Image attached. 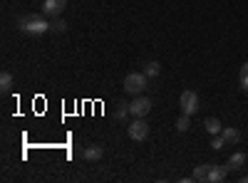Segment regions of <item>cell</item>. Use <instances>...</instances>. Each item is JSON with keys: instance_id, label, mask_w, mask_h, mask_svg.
<instances>
[{"instance_id": "obj_1", "label": "cell", "mask_w": 248, "mask_h": 183, "mask_svg": "<svg viewBox=\"0 0 248 183\" xmlns=\"http://www.w3.org/2000/svg\"><path fill=\"white\" fill-rule=\"evenodd\" d=\"M17 30L25 32V35H32V37H40V35H45L47 30H52V23H47L45 13H40V15H23L17 20Z\"/></svg>"}, {"instance_id": "obj_2", "label": "cell", "mask_w": 248, "mask_h": 183, "mask_svg": "<svg viewBox=\"0 0 248 183\" xmlns=\"http://www.w3.org/2000/svg\"><path fill=\"white\" fill-rule=\"evenodd\" d=\"M147 82H149V77L144 74V72H129L127 77H124V92L127 94H144V89H147Z\"/></svg>"}, {"instance_id": "obj_3", "label": "cell", "mask_w": 248, "mask_h": 183, "mask_svg": "<svg viewBox=\"0 0 248 183\" xmlns=\"http://www.w3.org/2000/svg\"><path fill=\"white\" fill-rule=\"evenodd\" d=\"M152 107H154V101L149 99V97H144V94H137L132 101H129V114L132 116H139V119H144L149 112H152Z\"/></svg>"}, {"instance_id": "obj_4", "label": "cell", "mask_w": 248, "mask_h": 183, "mask_svg": "<svg viewBox=\"0 0 248 183\" xmlns=\"http://www.w3.org/2000/svg\"><path fill=\"white\" fill-rule=\"evenodd\" d=\"M179 107H181V114L194 116V114L199 112V94L191 92V89L181 92V97H179Z\"/></svg>"}, {"instance_id": "obj_5", "label": "cell", "mask_w": 248, "mask_h": 183, "mask_svg": "<svg viewBox=\"0 0 248 183\" xmlns=\"http://www.w3.org/2000/svg\"><path fill=\"white\" fill-rule=\"evenodd\" d=\"M127 134H129V139H132V141H147V136H149V124H147L144 119L134 116V121L129 124Z\"/></svg>"}, {"instance_id": "obj_6", "label": "cell", "mask_w": 248, "mask_h": 183, "mask_svg": "<svg viewBox=\"0 0 248 183\" xmlns=\"http://www.w3.org/2000/svg\"><path fill=\"white\" fill-rule=\"evenodd\" d=\"M65 8H67V0H45L43 13H45L47 17H60Z\"/></svg>"}, {"instance_id": "obj_7", "label": "cell", "mask_w": 248, "mask_h": 183, "mask_svg": "<svg viewBox=\"0 0 248 183\" xmlns=\"http://www.w3.org/2000/svg\"><path fill=\"white\" fill-rule=\"evenodd\" d=\"M243 166H246V154H243V151L231 154L229 161H226V169H229V171H241Z\"/></svg>"}, {"instance_id": "obj_8", "label": "cell", "mask_w": 248, "mask_h": 183, "mask_svg": "<svg viewBox=\"0 0 248 183\" xmlns=\"http://www.w3.org/2000/svg\"><path fill=\"white\" fill-rule=\"evenodd\" d=\"M226 176H229V169H226V166L214 164L209 169V183H221V181H226Z\"/></svg>"}, {"instance_id": "obj_9", "label": "cell", "mask_w": 248, "mask_h": 183, "mask_svg": "<svg viewBox=\"0 0 248 183\" xmlns=\"http://www.w3.org/2000/svg\"><path fill=\"white\" fill-rule=\"evenodd\" d=\"M223 139H226V146H229V144H238V141H241V131L238 129H233V127H223Z\"/></svg>"}, {"instance_id": "obj_10", "label": "cell", "mask_w": 248, "mask_h": 183, "mask_svg": "<svg viewBox=\"0 0 248 183\" xmlns=\"http://www.w3.org/2000/svg\"><path fill=\"white\" fill-rule=\"evenodd\" d=\"M203 129L214 136V134H221V131H223V124H221V121H218L216 116H209V119L203 121Z\"/></svg>"}, {"instance_id": "obj_11", "label": "cell", "mask_w": 248, "mask_h": 183, "mask_svg": "<svg viewBox=\"0 0 248 183\" xmlns=\"http://www.w3.org/2000/svg\"><path fill=\"white\" fill-rule=\"evenodd\" d=\"M174 129L179 131V134H184V131H189L191 129V116L189 114H181L176 121H174Z\"/></svg>"}, {"instance_id": "obj_12", "label": "cell", "mask_w": 248, "mask_h": 183, "mask_svg": "<svg viewBox=\"0 0 248 183\" xmlns=\"http://www.w3.org/2000/svg\"><path fill=\"white\" fill-rule=\"evenodd\" d=\"M209 169H211V164H201V166H196L191 178H194V181H201V183H203V181H209Z\"/></svg>"}, {"instance_id": "obj_13", "label": "cell", "mask_w": 248, "mask_h": 183, "mask_svg": "<svg viewBox=\"0 0 248 183\" xmlns=\"http://www.w3.org/2000/svg\"><path fill=\"white\" fill-rule=\"evenodd\" d=\"M13 82H15L13 74H10V72H3V74H0V92L8 94V92L13 89Z\"/></svg>"}, {"instance_id": "obj_14", "label": "cell", "mask_w": 248, "mask_h": 183, "mask_svg": "<svg viewBox=\"0 0 248 183\" xmlns=\"http://www.w3.org/2000/svg\"><path fill=\"white\" fill-rule=\"evenodd\" d=\"M127 114H129V104H127V101H119V104L114 107V119L117 121H124V119H127Z\"/></svg>"}, {"instance_id": "obj_15", "label": "cell", "mask_w": 248, "mask_h": 183, "mask_svg": "<svg viewBox=\"0 0 248 183\" xmlns=\"http://www.w3.org/2000/svg\"><path fill=\"white\" fill-rule=\"evenodd\" d=\"M85 158L87 161H99L102 158V146H87L85 149Z\"/></svg>"}, {"instance_id": "obj_16", "label": "cell", "mask_w": 248, "mask_h": 183, "mask_svg": "<svg viewBox=\"0 0 248 183\" xmlns=\"http://www.w3.org/2000/svg\"><path fill=\"white\" fill-rule=\"evenodd\" d=\"M159 72H161V65H159V62H149L147 67H144V74H147L149 79L159 77Z\"/></svg>"}, {"instance_id": "obj_17", "label": "cell", "mask_w": 248, "mask_h": 183, "mask_svg": "<svg viewBox=\"0 0 248 183\" xmlns=\"http://www.w3.org/2000/svg\"><path fill=\"white\" fill-rule=\"evenodd\" d=\"M223 146H226L223 134H214V136H211V149H214V151H221Z\"/></svg>"}, {"instance_id": "obj_18", "label": "cell", "mask_w": 248, "mask_h": 183, "mask_svg": "<svg viewBox=\"0 0 248 183\" xmlns=\"http://www.w3.org/2000/svg\"><path fill=\"white\" fill-rule=\"evenodd\" d=\"M52 30L60 32V35H62V32H67V23H65L62 17H55V20H52Z\"/></svg>"}, {"instance_id": "obj_19", "label": "cell", "mask_w": 248, "mask_h": 183, "mask_svg": "<svg viewBox=\"0 0 248 183\" xmlns=\"http://www.w3.org/2000/svg\"><path fill=\"white\" fill-rule=\"evenodd\" d=\"M238 87L248 94V74H243V77H238Z\"/></svg>"}, {"instance_id": "obj_20", "label": "cell", "mask_w": 248, "mask_h": 183, "mask_svg": "<svg viewBox=\"0 0 248 183\" xmlns=\"http://www.w3.org/2000/svg\"><path fill=\"white\" fill-rule=\"evenodd\" d=\"M243 74H248V62H243L241 70H238V77H243Z\"/></svg>"}]
</instances>
